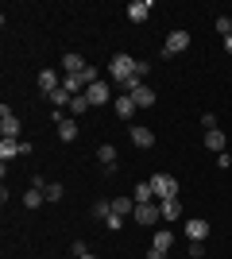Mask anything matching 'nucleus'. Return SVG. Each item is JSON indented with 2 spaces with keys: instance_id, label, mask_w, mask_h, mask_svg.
I'll return each instance as SVG.
<instances>
[{
  "instance_id": "obj_27",
  "label": "nucleus",
  "mask_w": 232,
  "mask_h": 259,
  "mask_svg": "<svg viewBox=\"0 0 232 259\" xmlns=\"http://www.w3.org/2000/svg\"><path fill=\"white\" fill-rule=\"evenodd\" d=\"M51 101H55V105H70V101H74V97H70L66 89H55V93H51Z\"/></svg>"
},
{
  "instance_id": "obj_26",
  "label": "nucleus",
  "mask_w": 232,
  "mask_h": 259,
  "mask_svg": "<svg viewBox=\"0 0 232 259\" xmlns=\"http://www.w3.org/2000/svg\"><path fill=\"white\" fill-rule=\"evenodd\" d=\"M217 31H221V39H228V35H232V20H228V16L217 20Z\"/></svg>"
},
{
  "instance_id": "obj_14",
  "label": "nucleus",
  "mask_w": 232,
  "mask_h": 259,
  "mask_svg": "<svg viewBox=\"0 0 232 259\" xmlns=\"http://www.w3.org/2000/svg\"><path fill=\"white\" fill-rule=\"evenodd\" d=\"M85 97H89V105H109V85H105V81H93V85L85 89Z\"/></svg>"
},
{
  "instance_id": "obj_18",
  "label": "nucleus",
  "mask_w": 232,
  "mask_h": 259,
  "mask_svg": "<svg viewBox=\"0 0 232 259\" xmlns=\"http://www.w3.org/2000/svg\"><path fill=\"white\" fill-rule=\"evenodd\" d=\"M205 147H209L213 155H224V132H221V128L205 132Z\"/></svg>"
},
{
  "instance_id": "obj_7",
  "label": "nucleus",
  "mask_w": 232,
  "mask_h": 259,
  "mask_svg": "<svg viewBox=\"0 0 232 259\" xmlns=\"http://www.w3.org/2000/svg\"><path fill=\"white\" fill-rule=\"evenodd\" d=\"M128 136H132V143L140 147V151H147V147L155 143V132H151V128H144V124H132V132H128Z\"/></svg>"
},
{
  "instance_id": "obj_8",
  "label": "nucleus",
  "mask_w": 232,
  "mask_h": 259,
  "mask_svg": "<svg viewBox=\"0 0 232 259\" xmlns=\"http://www.w3.org/2000/svg\"><path fill=\"white\" fill-rule=\"evenodd\" d=\"M0 159H4V166L12 159H23V140H0Z\"/></svg>"
},
{
  "instance_id": "obj_15",
  "label": "nucleus",
  "mask_w": 232,
  "mask_h": 259,
  "mask_svg": "<svg viewBox=\"0 0 232 259\" xmlns=\"http://www.w3.org/2000/svg\"><path fill=\"white\" fill-rule=\"evenodd\" d=\"M159 213H163V221H178V217H182V201H178V197H166V201H159Z\"/></svg>"
},
{
  "instance_id": "obj_25",
  "label": "nucleus",
  "mask_w": 232,
  "mask_h": 259,
  "mask_svg": "<svg viewBox=\"0 0 232 259\" xmlns=\"http://www.w3.org/2000/svg\"><path fill=\"white\" fill-rule=\"evenodd\" d=\"M62 194H66L62 182H47V201H62Z\"/></svg>"
},
{
  "instance_id": "obj_9",
  "label": "nucleus",
  "mask_w": 232,
  "mask_h": 259,
  "mask_svg": "<svg viewBox=\"0 0 232 259\" xmlns=\"http://www.w3.org/2000/svg\"><path fill=\"white\" fill-rule=\"evenodd\" d=\"M55 89H62V81H58V70H39V93H55Z\"/></svg>"
},
{
  "instance_id": "obj_1",
  "label": "nucleus",
  "mask_w": 232,
  "mask_h": 259,
  "mask_svg": "<svg viewBox=\"0 0 232 259\" xmlns=\"http://www.w3.org/2000/svg\"><path fill=\"white\" fill-rule=\"evenodd\" d=\"M147 182H151V190H155V201H166V197H178V178L174 174H151V178H147Z\"/></svg>"
},
{
  "instance_id": "obj_24",
  "label": "nucleus",
  "mask_w": 232,
  "mask_h": 259,
  "mask_svg": "<svg viewBox=\"0 0 232 259\" xmlns=\"http://www.w3.org/2000/svg\"><path fill=\"white\" fill-rule=\"evenodd\" d=\"M93 217H97V221H109L112 217V201H97V205H93Z\"/></svg>"
},
{
  "instance_id": "obj_35",
  "label": "nucleus",
  "mask_w": 232,
  "mask_h": 259,
  "mask_svg": "<svg viewBox=\"0 0 232 259\" xmlns=\"http://www.w3.org/2000/svg\"><path fill=\"white\" fill-rule=\"evenodd\" d=\"M81 259H97V255H81Z\"/></svg>"
},
{
  "instance_id": "obj_16",
  "label": "nucleus",
  "mask_w": 232,
  "mask_h": 259,
  "mask_svg": "<svg viewBox=\"0 0 232 259\" xmlns=\"http://www.w3.org/2000/svg\"><path fill=\"white\" fill-rule=\"evenodd\" d=\"M151 248H159V251H170V248H174V232H170V228H155Z\"/></svg>"
},
{
  "instance_id": "obj_19",
  "label": "nucleus",
  "mask_w": 232,
  "mask_h": 259,
  "mask_svg": "<svg viewBox=\"0 0 232 259\" xmlns=\"http://www.w3.org/2000/svg\"><path fill=\"white\" fill-rule=\"evenodd\" d=\"M112 108H116V116H120V120H132V112H135V101L128 97V93H124V97H116V101H112Z\"/></svg>"
},
{
  "instance_id": "obj_6",
  "label": "nucleus",
  "mask_w": 232,
  "mask_h": 259,
  "mask_svg": "<svg viewBox=\"0 0 232 259\" xmlns=\"http://www.w3.org/2000/svg\"><path fill=\"white\" fill-rule=\"evenodd\" d=\"M205 236H209V221L190 217V221H186V240H201V244H205Z\"/></svg>"
},
{
  "instance_id": "obj_13",
  "label": "nucleus",
  "mask_w": 232,
  "mask_h": 259,
  "mask_svg": "<svg viewBox=\"0 0 232 259\" xmlns=\"http://www.w3.org/2000/svg\"><path fill=\"white\" fill-rule=\"evenodd\" d=\"M128 97L135 101V108H151V105H155V89H151V85H140V89H132Z\"/></svg>"
},
{
  "instance_id": "obj_11",
  "label": "nucleus",
  "mask_w": 232,
  "mask_h": 259,
  "mask_svg": "<svg viewBox=\"0 0 232 259\" xmlns=\"http://www.w3.org/2000/svg\"><path fill=\"white\" fill-rule=\"evenodd\" d=\"M81 70H85V58H81V54H62V74L66 77H74V74H81Z\"/></svg>"
},
{
  "instance_id": "obj_2",
  "label": "nucleus",
  "mask_w": 232,
  "mask_h": 259,
  "mask_svg": "<svg viewBox=\"0 0 232 259\" xmlns=\"http://www.w3.org/2000/svg\"><path fill=\"white\" fill-rule=\"evenodd\" d=\"M135 66H140V62H132V54H112L109 74H112V77H116V81L124 85V81H132V77H135Z\"/></svg>"
},
{
  "instance_id": "obj_20",
  "label": "nucleus",
  "mask_w": 232,
  "mask_h": 259,
  "mask_svg": "<svg viewBox=\"0 0 232 259\" xmlns=\"http://www.w3.org/2000/svg\"><path fill=\"white\" fill-rule=\"evenodd\" d=\"M112 213L116 217H132L135 213V197H112Z\"/></svg>"
},
{
  "instance_id": "obj_4",
  "label": "nucleus",
  "mask_w": 232,
  "mask_h": 259,
  "mask_svg": "<svg viewBox=\"0 0 232 259\" xmlns=\"http://www.w3.org/2000/svg\"><path fill=\"white\" fill-rule=\"evenodd\" d=\"M20 116H16V112H12L8 105H0V136H4V140H20Z\"/></svg>"
},
{
  "instance_id": "obj_22",
  "label": "nucleus",
  "mask_w": 232,
  "mask_h": 259,
  "mask_svg": "<svg viewBox=\"0 0 232 259\" xmlns=\"http://www.w3.org/2000/svg\"><path fill=\"white\" fill-rule=\"evenodd\" d=\"M89 108H93V105H89V97H85V93H77V97L70 101V116H81V112H89Z\"/></svg>"
},
{
  "instance_id": "obj_17",
  "label": "nucleus",
  "mask_w": 232,
  "mask_h": 259,
  "mask_svg": "<svg viewBox=\"0 0 232 259\" xmlns=\"http://www.w3.org/2000/svg\"><path fill=\"white\" fill-rule=\"evenodd\" d=\"M97 162L105 166V170H112V166H116V147H112V143H101L97 147Z\"/></svg>"
},
{
  "instance_id": "obj_12",
  "label": "nucleus",
  "mask_w": 232,
  "mask_h": 259,
  "mask_svg": "<svg viewBox=\"0 0 232 259\" xmlns=\"http://www.w3.org/2000/svg\"><path fill=\"white\" fill-rule=\"evenodd\" d=\"M58 140H62V143H74L77 140V120L74 116H62V120H58Z\"/></svg>"
},
{
  "instance_id": "obj_10",
  "label": "nucleus",
  "mask_w": 232,
  "mask_h": 259,
  "mask_svg": "<svg viewBox=\"0 0 232 259\" xmlns=\"http://www.w3.org/2000/svg\"><path fill=\"white\" fill-rule=\"evenodd\" d=\"M147 16H151V0H132L128 4V20L132 23H144Z\"/></svg>"
},
{
  "instance_id": "obj_31",
  "label": "nucleus",
  "mask_w": 232,
  "mask_h": 259,
  "mask_svg": "<svg viewBox=\"0 0 232 259\" xmlns=\"http://www.w3.org/2000/svg\"><path fill=\"white\" fill-rule=\"evenodd\" d=\"M201 128L213 132V128H217V116H213V112H205V116H201Z\"/></svg>"
},
{
  "instance_id": "obj_5",
  "label": "nucleus",
  "mask_w": 232,
  "mask_h": 259,
  "mask_svg": "<svg viewBox=\"0 0 232 259\" xmlns=\"http://www.w3.org/2000/svg\"><path fill=\"white\" fill-rule=\"evenodd\" d=\"M135 225H159L163 213H159V201H144V205H135Z\"/></svg>"
},
{
  "instance_id": "obj_23",
  "label": "nucleus",
  "mask_w": 232,
  "mask_h": 259,
  "mask_svg": "<svg viewBox=\"0 0 232 259\" xmlns=\"http://www.w3.org/2000/svg\"><path fill=\"white\" fill-rule=\"evenodd\" d=\"M144 201H155L151 182H140V186H135V205H144Z\"/></svg>"
},
{
  "instance_id": "obj_33",
  "label": "nucleus",
  "mask_w": 232,
  "mask_h": 259,
  "mask_svg": "<svg viewBox=\"0 0 232 259\" xmlns=\"http://www.w3.org/2000/svg\"><path fill=\"white\" fill-rule=\"evenodd\" d=\"M144 259H166V251H159V248H147V255Z\"/></svg>"
},
{
  "instance_id": "obj_3",
  "label": "nucleus",
  "mask_w": 232,
  "mask_h": 259,
  "mask_svg": "<svg viewBox=\"0 0 232 259\" xmlns=\"http://www.w3.org/2000/svg\"><path fill=\"white\" fill-rule=\"evenodd\" d=\"M190 43H194V39H190V31H186V27H174V31H170V35L163 39V58H174V54H182Z\"/></svg>"
},
{
  "instance_id": "obj_34",
  "label": "nucleus",
  "mask_w": 232,
  "mask_h": 259,
  "mask_svg": "<svg viewBox=\"0 0 232 259\" xmlns=\"http://www.w3.org/2000/svg\"><path fill=\"white\" fill-rule=\"evenodd\" d=\"M224 51H228V54H232V35H228V39H224Z\"/></svg>"
},
{
  "instance_id": "obj_30",
  "label": "nucleus",
  "mask_w": 232,
  "mask_h": 259,
  "mask_svg": "<svg viewBox=\"0 0 232 259\" xmlns=\"http://www.w3.org/2000/svg\"><path fill=\"white\" fill-rule=\"evenodd\" d=\"M201 251H205V244H201V240H190V259H201Z\"/></svg>"
},
{
  "instance_id": "obj_21",
  "label": "nucleus",
  "mask_w": 232,
  "mask_h": 259,
  "mask_svg": "<svg viewBox=\"0 0 232 259\" xmlns=\"http://www.w3.org/2000/svg\"><path fill=\"white\" fill-rule=\"evenodd\" d=\"M43 201H47V190H35V186H31V190L23 194V205H27V209H39Z\"/></svg>"
},
{
  "instance_id": "obj_32",
  "label": "nucleus",
  "mask_w": 232,
  "mask_h": 259,
  "mask_svg": "<svg viewBox=\"0 0 232 259\" xmlns=\"http://www.w3.org/2000/svg\"><path fill=\"white\" fill-rule=\"evenodd\" d=\"M217 166H221V170H228V166H232V155H228V151L217 155Z\"/></svg>"
},
{
  "instance_id": "obj_28",
  "label": "nucleus",
  "mask_w": 232,
  "mask_h": 259,
  "mask_svg": "<svg viewBox=\"0 0 232 259\" xmlns=\"http://www.w3.org/2000/svg\"><path fill=\"white\" fill-rule=\"evenodd\" d=\"M105 228H109V232H120V228H124V217H116V213H112L109 221H105Z\"/></svg>"
},
{
  "instance_id": "obj_29",
  "label": "nucleus",
  "mask_w": 232,
  "mask_h": 259,
  "mask_svg": "<svg viewBox=\"0 0 232 259\" xmlns=\"http://www.w3.org/2000/svg\"><path fill=\"white\" fill-rule=\"evenodd\" d=\"M70 251H74L77 259H81V255H89V248H85V240H74V244H70Z\"/></svg>"
}]
</instances>
